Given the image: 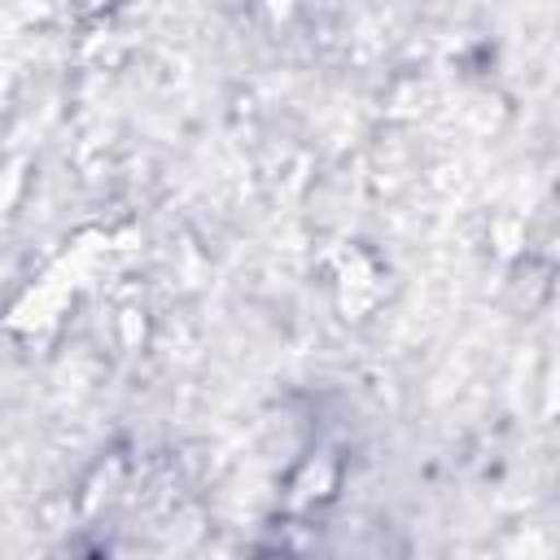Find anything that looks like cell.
Masks as SVG:
<instances>
[{
  "instance_id": "cell-1",
  "label": "cell",
  "mask_w": 560,
  "mask_h": 560,
  "mask_svg": "<svg viewBox=\"0 0 560 560\" xmlns=\"http://www.w3.org/2000/svg\"><path fill=\"white\" fill-rule=\"evenodd\" d=\"M262 560H276V556H262Z\"/></svg>"
}]
</instances>
